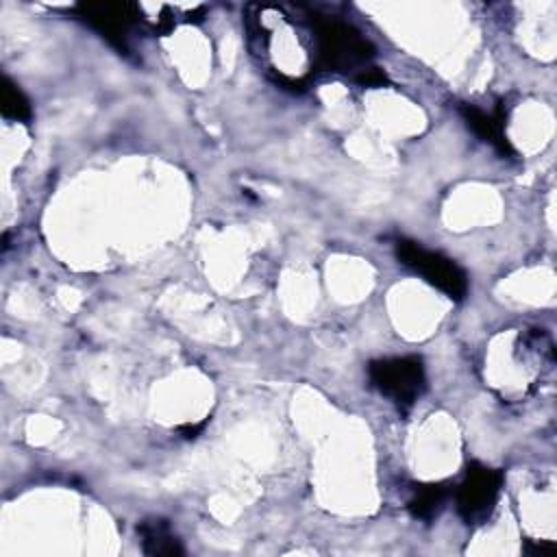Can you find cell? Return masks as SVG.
<instances>
[{"label":"cell","instance_id":"cell-1","mask_svg":"<svg viewBox=\"0 0 557 557\" xmlns=\"http://www.w3.org/2000/svg\"><path fill=\"white\" fill-rule=\"evenodd\" d=\"M320 15L300 4H250L246 37L250 54L281 87L302 89L320 65Z\"/></svg>","mask_w":557,"mask_h":557},{"label":"cell","instance_id":"cell-2","mask_svg":"<svg viewBox=\"0 0 557 557\" xmlns=\"http://www.w3.org/2000/svg\"><path fill=\"white\" fill-rule=\"evenodd\" d=\"M485 357L505 359L507 370L487 376V385L505 400L522 398L535 389L544 372L553 370L555 348L544 329H518L496 335Z\"/></svg>","mask_w":557,"mask_h":557},{"label":"cell","instance_id":"cell-3","mask_svg":"<svg viewBox=\"0 0 557 557\" xmlns=\"http://www.w3.org/2000/svg\"><path fill=\"white\" fill-rule=\"evenodd\" d=\"M370 383L398 409L409 411L426 387V372L420 357H385L368 366Z\"/></svg>","mask_w":557,"mask_h":557},{"label":"cell","instance_id":"cell-4","mask_svg":"<svg viewBox=\"0 0 557 557\" xmlns=\"http://www.w3.org/2000/svg\"><path fill=\"white\" fill-rule=\"evenodd\" d=\"M396 257L403 265L420 274L426 283L437 287L448 298L463 300V296L468 294V276L450 257L437 250H429L411 239L396 242Z\"/></svg>","mask_w":557,"mask_h":557},{"label":"cell","instance_id":"cell-5","mask_svg":"<svg viewBox=\"0 0 557 557\" xmlns=\"http://www.w3.org/2000/svg\"><path fill=\"white\" fill-rule=\"evenodd\" d=\"M503 472L483 463H470L455 490L457 513L466 524H483L500 496Z\"/></svg>","mask_w":557,"mask_h":557},{"label":"cell","instance_id":"cell-6","mask_svg":"<svg viewBox=\"0 0 557 557\" xmlns=\"http://www.w3.org/2000/svg\"><path fill=\"white\" fill-rule=\"evenodd\" d=\"M78 15L94 26L102 37L115 44L120 50H126V37L131 28L141 22L137 4L131 2H98V4H81L76 7Z\"/></svg>","mask_w":557,"mask_h":557},{"label":"cell","instance_id":"cell-7","mask_svg":"<svg viewBox=\"0 0 557 557\" xmlns=\"http://www.w3.org/2000/svg\"><path fill=\"white\" fill-rule=\"evenodd\" d=\"M459 113L463 117V122L468 124V128H472V133L476 137H481L485 144H490L500 157H511L513 150L507 141L505 135V107L496 104L494 111H485L476 104H459Z\"/></svg>","mask_w":557,"mask_h":557},{"label":"cell","instance_id":"cell-8","mask_svg":"<svg viewBox=\"0 0 557 557\" xmlns=\"http://www.w3.org/2000/svg\"><path fill=\"white\" fill-rule=\"evenodd\" d=\"M450 490L446 483H418L407 498V509L418 520H433L442 509Z\"/></svg>","mask_w":557,"mask_h":557},{"label":"cell","instance_id":"cell-9","mask_svg":"<svg viewBox=\"0 0 557 557\" xmlns=\"http://www.w3.org/2000/svg\"><path fill=\"white\" fill-rule=\"evenodd\" d=\"M137 533L141 537V550L146 555H183V546L172 533L170 524L161 518L144 520L137 527Z\"/></svg>","mask_w":557,"mask_h":557},{"label":"cell","instance_id":"cell-10","mask_svg":"<svg viewBox=\"0 0 557 557\" xmlns=\"http://www.w3.org/2000/svg\"><path fill=\"white\" fill-rule=\"evenodd\" d=\"M0 107H2V115L17 120V122H28L33 111H30V102L28 98L22 94V89L11 83L7 76L2 78V89H0Z\"/></svg>","mask_w":557,"mask_h":557}]
</instances>
